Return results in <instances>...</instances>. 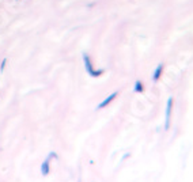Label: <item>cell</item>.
<instances>
[{
	"label": "cell",
	"mask_w": 193,
	"mask_h": 182,
	"mask_svg": "<svg viewBox=\"0 0 193 182\" xmlns=\"http://www.w3.org/2000/svg\"><path fill=\"white\" fill-rule=\"evenodd\" d=\"M171 105H173V98H169V102H167V112H166V129H169V125H170V114H171Z\"/></svg>",
	"instance_id": "obj_1"
},
{
	"label": "cell",
	"mask_w": 193,
	"mask_h": 182,
	"mask_svg": "<svg viewBox=\"0 0 193 182\" xmlns=\"http://www.w3.org/2000/svg\"><path fill=\"white\" fill-rule=\"evenodd\" d=\"M162 71H163V65H158L156 71H155V74H154V80L159 79V75H160V72H162Z\"/></svg>",
	"instance_id": "obj_3"
},
{
	"label": "cell",
	"mask_w": 193,
	"mask_h": 182,
	"mask_svg": "<svg viewBox=\"0 0 193 182\" xmlns=\"http://www.w3.org/2000/svg\"><path fill=\"white\" fill-rule=\"evenodd\" d=\"M117 94H118V92H113V94L110 95V97H109V98H106V101H104V102H102V103H101V105H99V106H98V109H102V107H105V106H106V105H109V103H110V102H112V101H113V99H114V98H116V97H117Z\"/></svg>",
	"instance_id": "obj_2"
}]
</instances>
